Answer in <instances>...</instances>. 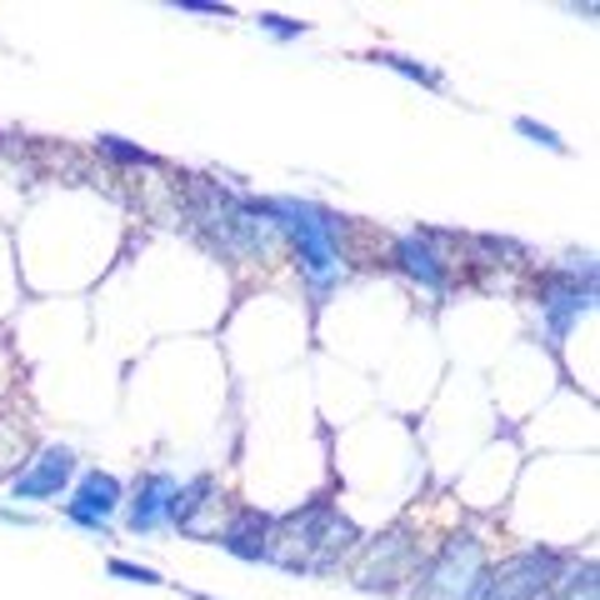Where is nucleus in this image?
<instances>
[{"mask_svg": "<svg viewBox=\"0 0 600 600\" xmlns=\"http://www.w3.org/2000/svg\"><path fill=\"white\" fill-rule=\"evenodd\" d=\"M261 25H265L271 35H281V41H295V35L306 31L301 21H285V15H261Z\"/></svg>", "mask_w": 600, "mask_h": 600, "instance_id": "19", "label": "nucleus"}, {"mask_svg": "<svg viewBox=\"0 0 600 600\" xmlns=\"http://www.w3.org/2000/svg\"><path fill=\"white\" fill-rule=\"evenodd\" d=\"M171 495H175V480L165 476V470H151V476L135 480V495H131V511H126V521H131L135 535H151L161 531L165 521H171Z\"/></svg>", "mask_w": 600, "mask_h": 600, "instance_id": "8", "label": "nucleus"}, {"mask_svg": "<svg viewBox=\"0 0 600 600\" xmlns=\"http://www.w3.org/2000/svg\"><path fill=\"white\" fill-rule=\"evenodd\" d=\"M220 546L240 560H265V550H271V521H265L261 511H240L236 521L220 531Z\"/></svg>", "mask_w": 600, "mask_h": 600, "instance_id": "10", "label": "nucleus"}, {"mask_svg": "<svg viewBox=\"0 0 600 600\" xmlns=\"http://www.w3.org/2000/svg\"><path fill=\"white\" fill-rule=\"evenodd\" d=\"M120 501H126V486H120L116 476H106V470H86L76 486V495H70L66 505H76V511H90L100 515V521H110V515L120 511Z\"/></svg>", "mask_w": 600, "mask_h": 600, "instance_id": "11", "label": "nucleus"}, {"mask_svg": "<svg viewBox=\"0 0 600 600\" xmlns=\"http://www.w3.org/2000/svg\"><path fill=\"white\" fill-rule=\"evenodd\" d=\"M271 216H275V226H281V236L291 240L295 261H301V275L310 281V291H316V301H320V295L346 275V265H340V246H336L346 220H340L336 210L310 206V200H295V196L271 200Z\"/></svg>", "mask_w": 600, "mask_h": 600, "instance_id": "2", "label": "nucleus"}, {"mask_svg": "<svg viewBox=\"0 0 600 600\" xmlns=\"http://www.w3.org/2000/svg\"><path fill=\"white\" fill-rule=\"evenodd\" d=\"M411 576H415V546L395 531V535H385L381 546L371 550V560L356 570V586L360 590H391V586H401V580H411Z\"/></svg>", "mask_w": 600, "mask_h": 600, "instance_id": "7", "label": "nucleus"}, {"mask_svg": "<svg viewBox=\"0 0 600 600\" xmlns=\"http://www.w3.org/2000/svg\"><path fill=\"white\" fill-rule=\"evenodd\" d=\"M356 546V525L346 521L330 505H306V511L285 515V521H271V550L265 560L285 570H301V576H316V570H330L346 550Z\"/></svg>", "mask_w": 600, "mask_h": 600, "instance_id": "1", "label": "nucleus"}, {"mask_svg": "<svg viewBox=\"0 0 600 600\" xmlns=\"http://www.w3.org/2000/svg\"><path fill=\"white\" fill-rule=\"evenodd\" d=\"M100 151H106L110 161H120V165H151V155H145L141 145H126L120 135H100Z\"/></svg>", "mask_w": 600, "mask_h": 600, "instance_id": "15", "label": "nucleus"}, {"mask_svg": "<svg viewBox=\"0 0 600 600\" xmlns=\"http://www.w3.org/2000/svg\"><path fill=\"white\" fill-rule=\"evenodd\" d=\"M216 495H220L216 476H196V480H186V486H175V495H171V521L181 525V531H196L200 515L216 505Z\"/></svg>", "mask_w": 600, "mask_h": 600, "instance_id": "12", "label": "nucleus"}, {"mask_svg": "<svg viewBox=\"0 0 600 600\" xmlns=\"http://www.w3.org/2000/svg\"><path fill=\"white\" fill-rule=\"evenodd\" d=\"M560 556L556 550H521V556L501 560L495 570L480 576L476 600H546V590L560 576Z\"/></svg>", "mask_w": 600, "mask_h": 600, "instance_id": "5", "label": "nucleus"}, {"mask_svg": "<svg viewBox=\"0 0 600 600\" xmlns=\"http://www.w3.org/2000/svg\"><path fill=\"white\" fill-rule=\"evenodd\" d=\"M66 521H76L80 531L100 535V541H106V531H110V521H100V515H90V511H76V505H66Z\"/></svg>", "mask_w": 600, "mask_h": 600, "instance_id": "18", "label": "nucleus"}, {"mask_svg": "<svg viewBox=\"0 0 600 600\" xmlns=\"http://www.w3.org/2000/svg\"><path fill=\"white\" fill-rule=\"evenodd\" d=\"M391 70H401V76H411V80H421V86H430V90H440L446 80H440V70H430V66H421V61H405V55H381Z\"/></svg>", "mask_w": 600, "mask_h": 600, "instance_id": "14", "label": "nucleus"}, {"mask_svg": "<svg viewBox=\"0 0 600 600\" xmlns=\"http://www.w3.org/2000/svg\"><path fill=\"white\" fill-rule=\"evenodd\" d=\"M110 576H120V580H135V586H161V576H155L151 566H135V560H110Z\"/></svg>", "mask_w": 600, "mask_h": 600, "instance_id": "17", "label": "nucleus"}, {"mask_svg": "<svg viewBox=\"0 0 600 600\" xmlns=\"http://www.w3.org/2000/svg\"><path fill=\"white\" fill-rule=\"evenodd\" d=\"M175 11H196V15H230L226 6H210V0H175Z\"/></svg>", "mask_w": 600, "mask_h": 600, "instance_id": "20", "label": "nucleus"}, {"mask_svg": "<svg viewBox=\"0 0 600 600\" xmlns=\"http://www.w3.org/2000/svg\"><path fill=\"white\" fill-rule=\"evenodd\" d=\"M590 306H596V265H590L586 255L560 265V271H550L546 281H541V316H546L550 346H560V340L570 336V326H576Z\"/></svg>", "mask_w": 600, "mask_h": 600, "instance_id": "4", "label": "nucleus"}, {"mask_svg": "<svg viewBox=\"0 0 600 600\" xmlns=\"http://www.w3.org/2000/svg\"><path fill=\"white\" fill-rule=\"evenodd\" d=\"M395 261H401V271L411 275V281H421L430 295H446V285H450V275H446V261H440V251H436V236H401L395 240Z\"/></svg>", "mask_w": 600, "mask_h": 600, "instance_id": "9", "label": "nucleus"}, {"mask_svg": "<svg viewBox=\"0 0 600 600\" xmlns=\"http://www.w3.org/2000/svg\"><path fill=\"white\" fill-rule=\"evenodd\" d=\"M546 600H596V570H590V566L560 570L556 586L546 590Z\"/></svg>", "mask_w": 600, "mask_h": 600, "instance_id": "13", "label": "nucleus"}, {"mask_svg": "<svg viewBox=\"0 0 600 600\" xmlns=\"http://www.w3.org/2000/svg\"><path fill=\"white\" fill-rule=\"evenodd\" d=\"M421 576V596H436V600H476L480 576H486V546H480L470 531L440 541V550L415 570Z\"/></svg>", "mask_w": 600, "mask_h": 600, "instance_id": "3", "label": "nucleus"}, {"mask_svg": "<svg viewBox=\"0 0 600 600\" xmlns=\"http://www.w3.org/2000/svg\"><path fill=\"white\" fill-rule=\"evenodd\" d=\"M515 131L521 135H531L535 145H546V151H566V141H560L556 131H550V126H541V120H531V116H521L515 120Z\"/></svg>", "mask_w": 600, "mask_h": 600, "instance_id": "16", "label": "nucleus"}, {"mask_svg": "<svg viewBox=\"0 0 600 600\" xmlns=\"http://www.w3.org/2000/svg\"><path fill=\"white\" fill-rule=\"evenodd\" d=\"M200 600H216V596H200Z\"/></svg>", "mask_w": 600, "mask_h": 600, "instance_id": "21", "label": "nucleus"}, {"mask_svg": "<svg viewBox=\"0 0 600 600\" xmlns=\"http://www.w3.org/2000/svg\"><path fill=\"white\" fill-rule=\"evenodd\" d=\"M76 476V450L70 446H45L41 456L31 460V470L11 480V495L15 501H51V495L66 491V480Z\"/></svg>", "mask_w": 600, "mask_h": 600, "instance_id": "6", "label": "nucleus"}]
</instances>
